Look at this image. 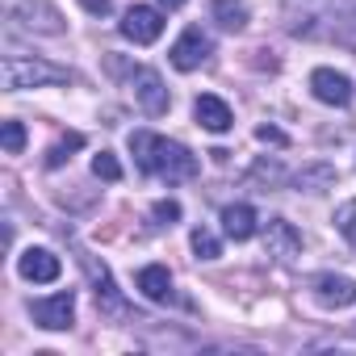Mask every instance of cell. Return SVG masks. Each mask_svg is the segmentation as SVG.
Returning <instances> with one entry per match:
<instances>
[{"label":"cell","instance_id":"1","mask_svg":"<svg viewBox=\"0 0 356 356\" xmlns=\"http://www.w3.org/2000/svg\"><path fill=\"white\" fill-rule=\"evenodd\" d=\"M285 30L293 38H335L339 22L352 17L348 0H285Z\"/></svg>","mask_w":356,"mask_h":356},{"label":"cell","instance_id":"2","mask_svg":"<svg viewBox=\"0 0 356 356\" xmlns=\"http://www.w3.org/2000/svg\"><path fill=\"white\" fill-rule=\"evenodd\" d=\"M0 80H5L9 92H26V88H51V84H72L67 67H55L47 59H30V55H9L5 67H0Z\"/></svg>","mask_w":356,"mask_h":356},{"label":"cell","instance_id":"3","mask_svg":"<svg viewBox=\"0 0 356 356\" xmlns=\"http://www.w3.org/2000/svg\"><path fill=\"white\" fill-rule=\"evenodd\" d=\"M210 55H214V38H210L202 26H189L181 38L172 42V51H168V59H172L176 72H197Z\"/></svg>","mask_w":356,"mask_h":356},{"label":"cell","instance_id":"4","mask_svg":"<svg viewBox=\"0 0 356 356\" xmlns=\"http://www.w3.org/2000/svg\"><path fill=\"white\" fill-rule=\"evenodd\" d=\"M30 314H34V323L47 327V331H67V327L76 323V293L63 289V293L38 298V302H30Z\"/></svg>","mask_w":356,"mask_h":356},{"label":"cell","instance_id":"5","mask_svg":"<svg viewBox=\"0 0 356 356\" xmlns=\"http://www.w3.org/2000/svg\"><path fill=\"white\" fill-rule=\"evenodd\" d=\"M118 30H122V38H130L134 47H151V42L163 34V13L151 9V5H130Z\"/></svg>","mask_w":356,"mask_h":356},{"label":"cell","instance_id":"6","mask_svg":"<svg viewBox=\"0 0 356 356\" xmlns=\"http://www.w3.org/2000/svg\"><path fill=\"white\" fill-rule=\"evenodd\" d=\"M264 256H273L277 264H293L302 256V235L289 218H268L264 227Z\"/></svg>","mask_w":356,"mask_h":356},{"label":"cell","instance_id":"7","mask_svg":"<svg viewBox=\"0 0 356 356\" xmlns=\"http://www.w3.org/2000/svg\"><path fill=\"white\" fill-rule=\"evenodd\" d=\"M13 22L30 34H63V13L51 0H26V5L13 9Z\"/></svg>","mask_w":356,"mask_h":356},{"label":"cell","instance_id":"8","mask_svg":"<svg viewBox=\"0 0 356 356\" xmlns=\"http://www.w3.org/2000/svg\"><path fill=\"white\" fill-rule=\"evenodd\" d=\"M310 293H314L318 306H327V310H343V306L356 302V281L343 277V273H318V277L310 281Z\"/></svg>","mask_w":356,"mask_h":356},{"label":"cell","instance_id":"9","mask_svg":"<svg viewBox=\"0 0 356 356\" xmlns=\"http://www.w3.org/2000/svg\"><path fill=\"white\" fill-rule=\"evenodd\" d=\"M130 84H134V101L143 105V113H151V118L168 113L172 97H168V88H163V80H159V72H151V67H138Z\"/></svg>","mask_w":356,"mask_h":356},{"label":"cell","instance_id":"10","mask_svg":"<svg viewBox=\"0 0 356 356\" xmlns=\"http://www.w3.org/2000/svg\"><path fill=\"white\" fill-rule=\"evenodd\" d=\"M310 92L323 105H348L352 101V80L343 72H335V67H314L310 72Z\"/></svg>","mask_w":356,"mask_h":356},{"label":"cell","instance_id":"11","mask_svg":"<svg viewBox=\"0 0 356 356\" xmlns=\"http://www.w3.org/2000/svg\"><path fill=\"white\" fill-rule=\"evenodd\" d=\"M17 273H22L26 281H34V285H51V281H59L63 264H59V256L47 252V248H26V252L17 256Z\"/></svg>","mask_w":356,"mask_h":356},{"label":"cell","instance_id":"12","mask_svg":"<svg viewBox=\"0 0 356 356\" xmlns=\"http://www.w3.org/2000/svg\"><path fill=\"white\" fill-rule=\"evenodd\" d=\"M80 264H84V268H88V277H92V293H97L101 314H122V310H126V302H122V293H118V285H113L109 268H105V264L97 268V260H92L88 252H80Z\"/></svg>","mask_w":356,"mask_h":356},{"label":"cell","instance_id":"13","mask_svg":"<svg viewBox=\"0 0 356 356\" xmlns=\"http://www.w3.org/2000/svg\"><path fill=\"white\" fill-rule=\"evenodd\" d=\"M189 176H197V155H193L185 143H172V138H168L163 159H159V181L181 185V181H189Z\"/></svg>","mask_w":356,"mask_h":356},{"label":"cell","instance_id":"14","mask_svg":"<svg viewBox=\"0 0 356 356\" xmlns=\"http://www.w3.org/2000/svg\"><path fill=\"white\" fill-rule=\"evenodd\" d=\"M193 118H197V126H206L210 134H227V130L235 126L231 105H227L222 97H214V92H206V97L193 101Z\"/></svg>","mask_w":356,"mask_h":356},{"label":"cell","instance_id":"15","mask_svg":"<svg viewBox=\"0 0 356 356\" xmlns=\"http://www.w3.org/2000/svg\"><path fill=\"white\" fill-rule=\"evenodd\" d=\"M163 147H168V138H163V134H155V130H134V134H130L134 163H138V172H147V176H159Z\"/></svg>","mask_w":356,"mask_h":356},{"label":"cell","instance_id":"16","mask_svg":"<svg viewBox=\"0 0 356 356\" xmlns=\"http://www.w3.org/2000/svg\"><path fill=\"white\" fill-rule=\"evenodd\" d=\"M138 293H143L147 302H168V298H172V273H168L163 264L138 268Z\"/></svg>","mask_w":356,"mask_h":356},{"label":"cell","instance_id":"17","mask_svg":"<svg viewBox=\"0 0 356 356\" xmlns=\"http://www.w3.org/2000/svg\"><path fill=\"white\" fill-rule=\"evenodd\" d=\"M222 231H227V239H235V243H243V239H252L256 235V210L252 206H227L222 210Z\"/></svg>","mask_w":356,"mask_h":356},{"label":"cell","instance_id":"18","mask_svg":"<svg viewBox=\"0 0 356 356\" xmlns=\"http://www.w3.org/2000/svg\"><path fill=\"white\" fill-rule=\"evenodd\" d=\"M210 17H214L222 30L239 34V30L248 26V5H243V0H210Z\"/></svg>","mask_w":356,"mask_h":356},{"label":"cell","instance_id":"19","mask_svg":"<svg viewBox=\"0 0 356 356\" xmlns=\"http://www.w3.org/2000/svg\"><path fill=\"white\" fill-rule=\"evenodd\" d=\"M293 185H298V189H306V193H323V189H331V185H335V168H331V163L302 168V172L293 176Z\"/></svg>","mask_w":356,"mask_h":356},{"label":"cell","instance_id":"20","mask_svg":"<svg viewBox=\"0 0 356 356\" xmlns=\"http://www.w3.org/2000/svg\"><path fill=\"white\" fill-rule=\"evenodd\" d=\"M80 147H84V134H76V130H72L67 138H59V143L47 151V168H59V163H67V159H72V151H80Z\"/></svg>","mask_w":356,"mask_h":356},{"label":"cell","instance_id":"21","mask_svg":"<svg viewBox=\"0 0 356 356\" xmlns=\"http://www.w3.org/2000/svg\"><path fill=\"white\" fill-rule=\"evenodd\" d=\"M189 243H193L197 260H218V256H222V243H218V239H214V231H206V227H197Z\"/></svg>","mask_w":356,"mask_h":356},{"label":"cell","instance_id":"22","mask_svg":"<svg viewBox=\"0 0 356 356\" xmlns=\"http://www.w3.org/2000/svg\"><path fill=\"white\" fill-rule=\"evenodd\" d=\"M92 176L97 181H122V163L113 159V151H101V155H92Z\"/></svg>","mask_w":356,"mask_h":356},{"label":"cell","instance_id":"23","mask_svg":"<svg viewBox=\"0 0 356 356\" xmlns=\"http://www.w3.org/2000/svg\"><path fill=\"white\" fill-rule=\"evenodd\" d=\"M335 231L356 248V197H352V202H343V206L335 210Z\"/></svg>","mask_w":356,"mask_h":356},{"label":"cell","instance_id":"24","mask_svg":"<svg viewBox=\"0 0 356 356\" xmlns=\"http://www.w3.org/2000/svg\"><path fill=\"white\" fill-rule=\"evenodd\" d=\"M0 143H5V151H9V155H22V151H26V126L9 118V122H5V130H0Z\"/></svg>","mask_w":356,"mask_h":356},{"label":"cell","instance_id":"25","mask_svg":"<svg viewBox=\"0 0 356 356\" xmlns=\"http://www.w3.org/2000/svg\"><path fill=\"white\" fill-rule=\"evenodd\" d=\"M151 218H155L159 227H172L176 218H181V202H155V210H151Z\"/></svg>","mask_w":356,"mask_h":356},{"label":"cell","instance_id":"26","mask_svg":"<svg viewBox=\"0 0 356 356\" xmlns=\"http://www.w3.org/2000/svg\"><path fill=\"white\" fill-rule=\"evenodd\" d=\"M256 138H260V143H285V134H281L277 126H260V130H256Z\"/></svg>","mask_w":356,"mask_h":356},{"label":"cell","instance_id":"27","mask_svg":"<svg viewBox=\"0 0 356 356\" xmlns=\"http://www.w3.org/2000/svg\"><path fill=\"white\" fill-rule=\"evenodd\" d=\"M84 9H88V13H101V17H105V13H109V0H84Z\"/></svg>","mask_w":356,"mask_h":356},{"label":"cell","instance_id":"28","mask_svg":"<svg viewBox=\"0 0 356 356\" xmlns=\"http://www.w3.org/2000/svg\"><path fill=\"white\" fill-rule=\"evenodd\" d=\"M181 5H185V0H159V9H168V13H172V9H181Z\"/></svg>","mask_w":356,"mask_h":356}]
</instances>
